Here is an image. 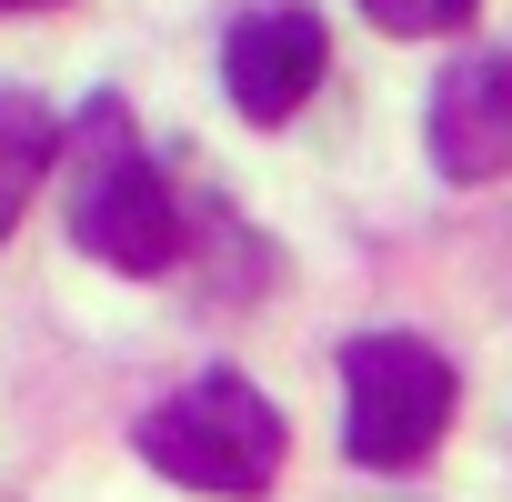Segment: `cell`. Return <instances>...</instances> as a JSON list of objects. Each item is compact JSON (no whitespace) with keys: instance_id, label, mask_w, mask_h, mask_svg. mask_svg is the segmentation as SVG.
I'll return each instance as SVG.
<instances>
[{"instance_id":"52a82bcc","label":"cell","mask_w":512,"mask_h":502,"mask_svg":"<svg viewBox=\"0 0 512 502\" xmlns=\"http://www.w3.org/2000/svg\"><path fill=\"white\" fill-rule=\"evenodd\" d=\"M362 11L382 21V31H402V41H442V31H462L482 0H362Z\"/></svg>"},{"instance_id":"ba28073f","label":"cell","mask_w":512,"mask_h":502,"mask_svg":"<svg viewBox=\"0 0 512 502\" xmlns=\"http://www.w3.org/2000/svg\"><path fill=\"white\" fill-rule=\"evenodd\" d=\"M0 11H51V0H0Z\"/></svg>"},{"instance_id":"8992f818","label":"cell","mask_w":512,"mask_h":502,"mask_svg":"<svg viewBox=\"0 0 512 502\" xmlns=\"http://www.w3.org/2000/svg\"><path fill=\"white\" fill-rule=\"evenodd\" d=\"M61 161V121L31 91H0V241L21 231V201L41 191V171Z\"/></svg>"},{"instance_id":"6da1fadb","label":"cell","mask_w":512,"mask_h":502,"mask_svg":"<svg viewBox=\"0 0 512 502\" xmlns=\"http://www.w3.org/2000/svg\"><path fill=\"white\" fill-rule=\"evenodd\" d=\"M61 151H71V241L91 251V262H111V272H171V251H181V191L141 151L131 111L121 101H91L61 131Z\"/></svg>"},{"instance_id":"277c9868","label":"cell","mask_w":512,"mask_h":502,"mask_svg":"<svg viewBox=\"0 0 512 502\" xmlns=\"http://www.w3.org/2000/svg\"><path fill=\"white\" fill-rule=\"evenodd\" d=\"M332 71V31L322 11H302V0H282V11H251L231 41H221V81L251 121H292Z\"/></svg>"},{"instance_id":"5b68a950","label":"cell","mask_w":512,"mask_h":502,"mask_svg":"<svg viewBox=\"0 0 512 502\" xmlns=\"http://www.w3.org/2000/svg\"><path fill=\"white\" fill-rule=\"evenodd\" d=\"M432 161H442V181H502L512 171V51H462L442 71Z\"/></svg>"},{"instance_id":"7a4b0ae2","label":"cell","mask_w":512,"mask_h":502,"mask_svg":"<svg viewBox=\"0 0 512 502\" xmlns=\"http://www.w3.org/2000/svg\"><path fill=\"white\" fill-rule=\"evenodd\" d=\"M282 412L262 402V382H241V372H201L181 392H161L141 412V462L181 492H221V502H251V492H272L282 472Z\"/></svg>"},{"instance_id":"3957f363","label":"cell","mask_w":512,"mask_h":502,"mask_svg":"<svg viewBox=\"0 0 512 502\" xmlns=\"http://www.w3.org/2000/svg\"><path fill=\"white\" fill-rule=\"evenodd\" d=\"M452 432V362L412 332L342 342V452L362 472H412Z\"/></svg>"}]
</instances>
